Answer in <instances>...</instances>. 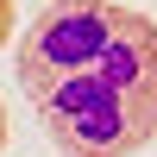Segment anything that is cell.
Segmentation results:
<instances>
[{
    "instance_id": "3",
    "label": "cell",
    "mask_w": 157,
    "mask_h": 157,
    "mask_svg": "<svg viewBox=\"0 0 157 157\" xmlns=\"http://www.w3.org/2000/svg\"><path fill=\"white\" fill-rule=\"evenodd\" d=\"M0 145H6V107H0Z\"/></svg>"
},
{
    "instance_id": "2",
    "label": "cell",
    "mask_w": 157,
    "mask_h": 157,
    "mask_svg": "<svg viewBox=\"0 0 157 157\" xmlns=\"http://www.w3.org/2000/svg\"><path fill=\"white\" fill-rule=\"evenodd\" d=\"M13 38V0H0V44Z\"/></svg>"
},
{
    "instance_id": "1",
    "label": "cell",
    "mask_w": 157,
    "mask_h": 157,
    "mask_svg": "<svg viewBox=\"0 0 157 157\" xmlns=\"http://www.w3.org/2000/svg\"><path fill=\"white\" fill-rule=\"evenodd\" d=\"M19 88L63 157H132L157 132V25L113 0H50L19 44Z\"/></svg>"
}]
</instances>
